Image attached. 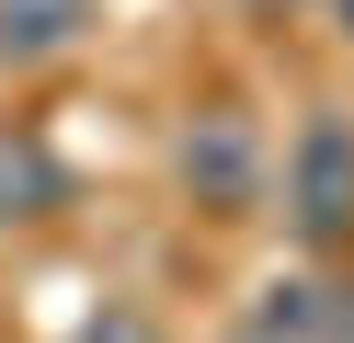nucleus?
Returning a JSON list of instances; mask_svg holds the SVG:
<instances>
[{
  "label": "nucleus",
  "instance_id": "7",
  "mask_svg": "<svg viewBox=\"0 0 354 343\" xmlns=\"http://www.w3.org/2000/svg\"><path fill=\"white\" fill-rule=\"evenodd\" d=\"M240 12H297V0H240Z\"/></svg>",
  "mask_w": 354,
  "mask_h": 343
},
{
  "label": "nucleus",
  "instance_id": "8",
  "mask_svg": "<svg viewBox=\"0 0 354 343\" xmlns=\"http://www.w3.org/2000/svg\"><path fill=\"white\" fill-rule=\"evenodd\" d=\"M331 23H343V35H354V0H331Z\"/></svg>",
  "mask_w": 354,
  "mask_h": 343
},
{
  "label": "nucleus",
  "instance_id": "3",
  "mask_svg": "<svg viewBox=\"0 0 354 343\" xmlns=\"http://www.w3.org/2000/svg\"><path fill=\"white\" fill-rule=\"evenodd\" d=\"M103 23V0H0V69H46Z\"/></svg>",
  "mask_w": 354,
  "mask_h": 343
},
{
  "label": "nucleus",
  "instance_id": "4",
  "mask_svg": "<svg viewBox=\"0 0 354 343\" xmlns=\"http://www.w3.org/2000/svg\"><path fill=\"white\" fill-rule=\"evenodd\" d=\"M240 332H263V343H320V332H343V309H331L320 274H274V286L252 297V320H240Z\"/></svg>",
  "mask_w": 354,
  "mask_h": 343
},
{
  "label": "nucleus",
  "instance_id": "5",
  "mask_svg": "<svg viewBox=\"0 0 354 343\" xmlns=\"http://www.w3.org/2000/svg\"><path fill=\"white\" fill-rule=\"evenodd\" d=\"M46 206H69V172L46 160V137H0V229L46 218Z\"/></svg>",
  "mask_w": 354,
  "mask_h": 343
},
{
  "label": "nucleus",
  "instance_id": "9",
  "mask_svg": "<svg viewBox=\"0 0 354 343\" xmlns=\"http://www.w3.org/2000/svg\"><path fill=\"white\" fill-rule=\"evenodd\" d=\"M229 343H263V332H229Z\"/></svg>",
  "mask_w": 354,
  "mask_h": 343
},
{
  "label": "nucleus",
  "instance_id": "1",
  "mask_svg": "<svg viewBox=\"0 0 354 343\" xmlns=\"http://www.w3.org/2000/svg\"><path fill=\"white\" fill-rule=\"evenodd\" d=\"M286 229L308 252L354 240V114H308L286 149Z\"/></svg>",
  "mask_w": 354,
  "mask_h": 343
},
{
  "label": "nucleus",
  "instance_id": "10",
  "mask_svg": "<svg viewBox=\"0 0 354 343\" xmlns=\"http://www.w3.org/2000/svg\"><path fill=\"white\" fill-rule=\"evenodd\" d=\"M343 343H354V309H343Z\"/></svg>",
  "mask_w": 354,
  "mask_h": 343
},
{
  "label": "nucleus",
  "instance_id": "6",
  "mask_svg": "<svg viewBox=\"0 0 354 343\" xmlns=\"http://www.w3.org/2000/svg\"><path fill=\"white\" fill-rule=\"evenodd\" d=\"M80 343H160V320H149V309H126V297H103V309L80 320Z\"/></svg>",
  "mask_w": 354,
  "mask_h": 343
},
{
  "label": "nucleus",
  "instance_id": "2",
  "mask_svg": "<svg viewBox=\"0 0 354 343\" xmlns=\"http://www.w3.org/2000/svg\"><path fill=\"white\" fill-rule=\"evenodd\" d=\"M171 172H183V195L206 206V218H240V206L263 195V137L240 126V114H194L183 149H171Z\"/></svg>",
  "mask_w": 354,
  "mask_h": 343
}]
</instances>
